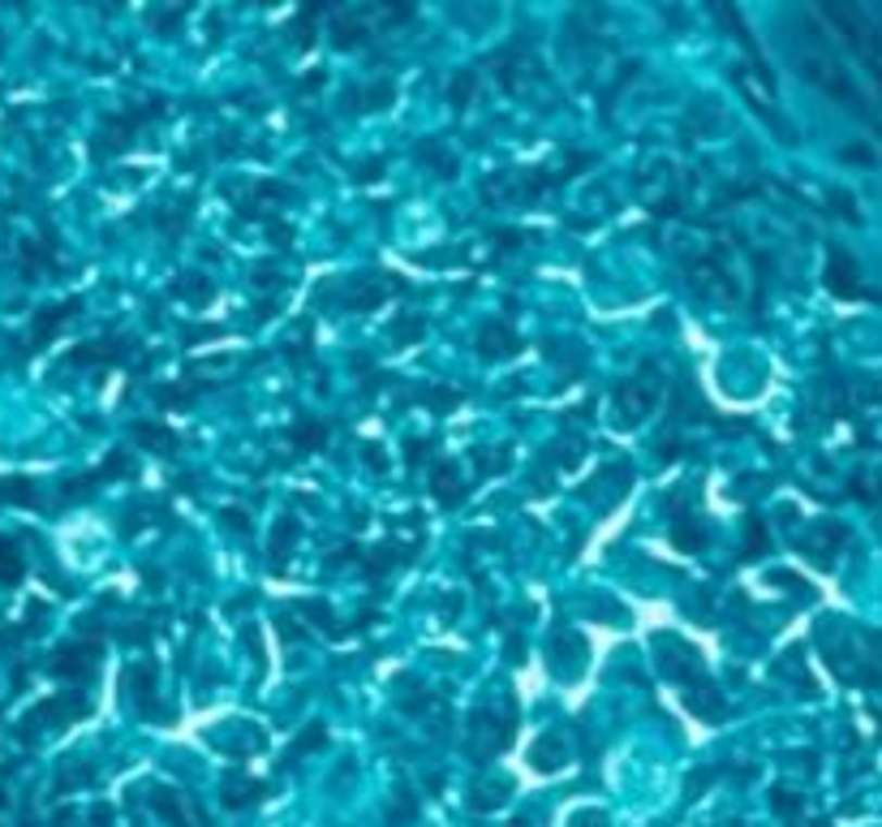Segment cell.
Listing matches in <instances>:
<instances>
[{
	"instance_id": "6da1fadb",
	"label": "cell",
	"mask_w": 882,
	"mask_h": 827,
	"mask_svg": "<svg viewBox=\"0 0 882 827\" xmlns=\"http://www.w3.org/2000/svg\"><path fill=\"white\" fill-rule=\"evenodd\" d=\"M478 350L487 358H508L521 350V341H517V333H508V328H500V324H487V328L478 333Z\"/></svg>"
},
{
	"instance_id": "7a4b0ae2",
	"label": "cell",
	"mask_w": 882,
	"mask_h": 827,
	"mask_svg": "<svg viewBox=\"0 0 882 827\" xmlns=\"http://www.w3.org/2000/svg\"><path fill=\"white\" fill-rule=\"evenodd\" d=\"M431 491H436V500L440 504H461L465 500V483H461V474H456V466H440V471L431 474Z\"/></svg>"
},
{
	"instance_id": "3957f363",
	"label": "cell",
	"mask_w": 882,
	"mask_h": 827,
	"mask_svg": "<svg viewBox=\"0 0 882 827\" xmlns=\"http://www.w3.org/2000/svg\"><path fill=\"white\" fill-rule=\"evenodd\" d=\"M324 436H328L324 423H298V427L289 431V440H293L302 453H319V449H324Z\"/></svg>"
},
{
	"instance_id": "277c9868",
	"label": "cell",
	"mask_w": 882,
	"mask_h": 827,
	"mask_svg": "<svg viewBox=\"0 0 882 827\" xmlns=\"http://www.w3.org/2000/svg\"><path fill=\"white\" fill-rule=\"evenodd\" d=\"M293 539H298V522H293V517H285V522L276 526V543H272V561H276V565H285V561H289Z\"/></svg>"
},
{
	"instance_id": "5b68a950",
	"label": "cell",
	"mask_w": 882,
	"mask_h": 827,
	"mask_svg": "<svg viewBox=\"0 0 882 827\" xmlns=\"http://www.w3.org/2000/svg\"><path fill=\"white\" fill-rule=\"evenodd\" d=\"M469 91H474V74H461V78L452 83V109H465Z\"/></svg>"
},
{
	"instance_id": "8992f818",
	"label": "cell",
	"mask_w": 882,
	"mask_h": 827,
	"mask_svg": "<svg viewBox=\"0 0 882 827\" xmlns=\"http://www.w3.org/2000/svg\"><path fill=\"white\" fill-rule=\"evenodd\" d=\"M676 543H680V548H693V552H697V548L706 543V535H702L697 526H676Z\"/></svg>"
},
{
	"instance_id": "52a82bcc",
	"label": "cell",
	"mask_w": 882,
	"mask_h": 827,
	"mask_svg": "<svg viewBox=\"0 0 882 827\" xmlns=\"http://www.w3.org/2000/svg\"><path fill=\"white\" fill-rule=\"evenodd\" d=\"M302 612H306V616H315V625H319V629H331L328 603H315V599H311V603H302Z\"/></svg>"
}]
</instances>
